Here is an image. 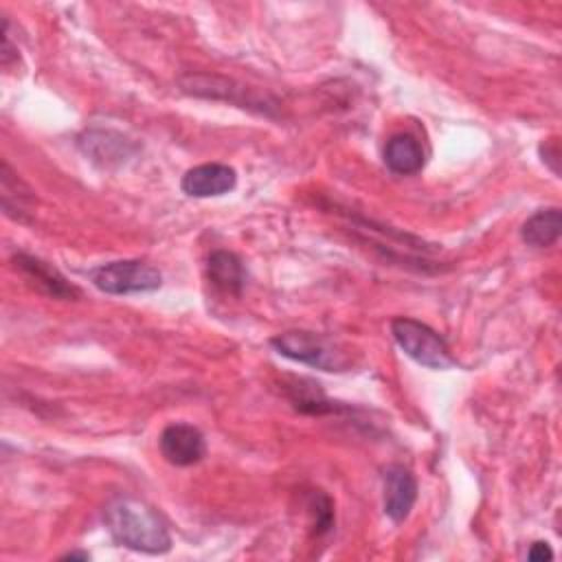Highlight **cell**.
Wrapping results in <instances>:
<instances>
[{
    "mask_svg": "<svg viewBox=\"0 0 562 562\" xmlns=\"http://www.w3.org/2000/svg\"><path fill=\"white\" fill-rule=\"evenodd\" d=\"M103 522L112 540L140 553H167L171 536L154 507L132 496H114L103 509Z\"/></svg>",
    "mask_w": 562,
    "mask_h": 562,
    "instance_id": "1",
    "label": "cell"
},
{
    "mask_svg": "<svg viewBox=\"0 0 562 562\" xmlns=\"http://www.w3.org/2000/svg\"><path fill=\"white\" fill-rule=\"evenodd\" d=\"M391 334L397 342V347L413 358L415 362L428 367V369H437V371H446L452 369L457 364L454 356L450 353L448 342L426 323L408 318V316H397L391 321Z\"/></svg>",
    "mask_w": 562,
    "mask_h": 562,
    "instance_id": "2",
    "label": "cell"
},
{
    "mask_svg": "<svg viewBox=\"0 0 562 562\" xmlns=\"http://www.w3.org/2000/svg\"><path fill=\"white\" fill-rule=\"evenodd\" d=\"M270 345L283 358H290L294 362H303V364L314 367V369L342 371L347 367L345 353L338 351L336 345L329 338H325L323 334L290 329V331L272 336Z\"/></svg>",
    "mask_w": 562,
    "mask_h": 562,
    "instance_id": "3",
    "label": "cell"
},
{
    "mask_svg": "<svg viewBox=\"0 0 562 562\" xmlns=\"http://www.w3.org/2000/svg\"><path fill=\"white\" fill-rule=\"evenodd\" d=\"M92 283L97 290L105 294H138L154 292L162 283V274L158 268L138 261V259H121L110 261L92 270Z\"/></svg>",
    "mask_w": 562,
    "mask_h": 562,
    "instance_id": "4",
    "label": "cell"
},
{
    "mask_svg": "<svg viewBox=\"0 0 562 562\" xmlns=\"http://www.w3.org/2000/svg\"><path fill=\"white\" fill-rule=\"evenodd\" d=\"M158 446H160V454L165 457V461H169L171 465H178V468L195 465L206 454V441H204L202 430L187 422L169 424L160 432Z\"/></svg>",
    "mask_w": 562,
    "mask_h": 562,
    "instance_id": "5",
    "label": "cell"
},
{
    "mask_svg": "<svg viewBox=\"0 0 562 562\" xmlns=\"http://www.w3.org/2000/svg\"><path fill=\"white\" fill-rule=\"evenodd\" d=\"M13 266L20 270V274L29 281L31 288L37 292L50 296V299H61V301H77L81 292L66 281V277L48 261H42L33 255L18 252L13 255Z\"/></svg>",
    "mask_w": 562,
    "mask_h": 562,
    "instance_id": "6",
    "label": "cell"
},
{
    "mask_svg": "<svg viewBox=\"0 0 562 562\" xmlns=\"http://www.w3.org/2000/svg\"><path fill=\"white\" fill-rule=\"evenodd\" d=\"M235 184H237L235 169L222 162H204V165L191 167L180 180L182 193L191 198H217L233 191Z\"/></svg>",
    "mask_w": 562,
    "mask_h": 562,
    "instance_id": "7",
    "label": "cell"
},
{
    "mask_svg": "<svg viewBox=\"0 0 562 562\" xmlns=\"http://www.w3.org/2000/svg\"><path fill=\"white\" fill-rule=\"evenodd\" d=\"M417 501V481L404 465H391L384 472V514L393 522L408 518Z\"/></svg>",
    "mask_w": 562,
    "mask_h": 562,
    "instance_id": "8",
    "label": "cell"
},
{
    "mask_svg": "<svg viewBox=\"0 0 562 562\" xmlns=\"http://www.w3.org/2000/svg\"><path fill=\"white\" fill-rule=\"evenodd\" d=\"M209 281L224 294L239 296L246 283V268L231 250H213L206 261Z\"/></svg>",
    "mask_w": 562,
    "mask_h": 562,
    "instance_id": "9",
    "label": "cell"
},
{
    "mask_svg": "<svg viewBox=\"0 0 562 562\" xmlns=\"http://www.w3.org/2000/svg\"><path fill=\"white\" fill-rule=\"evenodd\" d=\"M384 165L397 176H413L424 167V149L411 134H395L384 145Z\"/></svg>",
    "mask_w": 562,
    "mask_h": 562,
    "instance_id": "10",
    "label": "cell"
},
{
    "mask_svg": "<svg viewBox=\"0 0 562 562\" xmlns=\"http://www.w3.org/2000/svg\"><path fill=\"white\" fill-rule=\"evenodd\" d=\"M0 195H2V209L9 217L13 220H29V215L33 213L35 206V193L20 180L18 173L11 171L9 162H2V171H0Z\"/></svg>",
    "mask_w": 562,
    "mask_h": 562,
    "instance_id": "11",
    "label": "cell"
},
{
    "mask_svg": "<svg viewBox=\"0 0 562 562\" xmlns=\"http://www.w3.org/2000/svg\"><path fill=\"white\" fill-rule=\"evenodd\" d=\"M560 233H562V213L555 206L536 211L520 228L522 241L533 248L553 246L560 239Z\"/></svg>",
    "mask_w": 562,
    "mask_h": 562,
    "instance_id": "12",
    "label": "cell"
},
{
    "mask_svg": "<svg viewBox=\"0 0 562 562\" xmlns=\"http://www.w3.org/2000/svg\"><path fill=\"white\" fill-rule=\"evenodd\" d=\"M310 509L314 514V531H316V536L327 533L331 529V525H334L331 498L327 494H323V492H314Z\"/></svg>",
    "mask_w": 562,
    "mask_h": 562,
    "instance_id": "13",
    "label": "cell"
},
{
    "mask_svg": "<svg viewBox=\"0 0 562 562\" xmlns=\"http://www.w3.org/2000/svg\"><path fill=\"white\" fill-rule=\"evenodd\" d=\"M527 558L529 560H551L553 558V551H551V547L547 544V542H533L531 547H529V551H527Z\"/></svg>",
    "mask_w": 562,
    "mask_h": 562,
    "instance_id": "14",
    "label": "cell"
},
{
    "mask_svg": "<svg viewBox=\"0 0 562 562\" xmlns=\"http://www.w3.org/2000/svg\"><path fill=\"white\" fill-rule=\"evenodd\" d=\"M64 560H90V553L86 551H70L64 555Z\"/></svg>",
    "mask_w": 562,
    "mask_h": 562,
    "instance_id": "15",
    "label": "cell"
}]
</instances>
